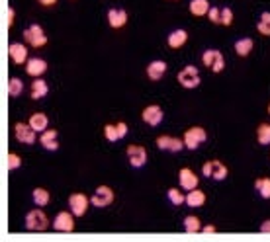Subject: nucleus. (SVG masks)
Returning a JSON list of instances; mask_svg holds the SVG:
<instances>
[{
  "label": "nucleus",
  "instance_id": "obj_39",
  "mask_svg": "<svg viewBox=\"0 0 270 242\" xmlns=\"http://www.w3.org/2000/svg\"><path fill=\"white\" fill-rule=\"evenodd\" d=\"M258 230H260V232H266V234H270V219L262 221V223H260V227H258Z\"/></svg>",
  "mask_w": 270,
  "mask_h": 242
},
{
  "label": "nucleus",
  "instance_id": "obj_29",
  "mask_svg": "<svg viewBox=\"0 0 270 242\" xmlns=\"http://www.w3.org/2000/svg\"><path fill=\"white\" fill-rule=\"evenodd\" d=\"M182 225H184V230L186 232H190V234H194V232H200L202 230V221L198 219L196 215H186L184 217V221H182Z\"/></svg>",
  "mask_w": 270,
  "mask_h": 242
},
{
  "label": "nucleus",
  "instance_id": "obj_6",
  "mask_svg": "<svg viewBox=\"0 0 270 242\" xmlns=\"http://www.w3.org/2000/svg\"><path fill=\"white\" fill-rule=\"evenodd\" d=\"M202 176H206L207 180H214V182H223L229 176V168L221 160H207L206 164L202 166Z\"/></svg>",
  "mask_w": 270,
  "mask_h": 242
},
{
  "label": "nucleus",
  "instance_id": "obj_27",
  "mask_svg": "<svg viewBox=\"0 0 270 242\" xmlns=\"http://www.w3.org/2000/svg\"><path fill=\"white\" fill-rule=\"evenodd\" d=\"M167 199L170 203L174 205V207H180V205L186 203V193L182 191V188H168L167 190Z\"/></svg>",
  "mask_w": 270,
  "mask_h": 242
},
{
  "label": "nucleus",
  "instance_id": "obj_8",
  "mask_svg": "<svg viewBox=\"0 0 270 242\" xmlns=\"http://www.w3.org/2000/svg\"><path fill=\"white\" fill-rule=\"evenodd\" d=\"M38 135L39 133L32 127L29 123L20 121V123H16V125H14V137H16L18 143H22V145H36L38 139H39Z\"/></svg>",
  "mask_w": 270,
  "mask_h": 242
},
{
  "label": "nucleus",
  "instance_id": "obj_1",
  "mask_svg": "<svg viewBox=\"0 0 270 242\" xmlns=\"http://www.w3.org/2000/svg\"><path fill=\"white\" fill-rule=\"evenodd\" d=\"M176 80H178V84L182 88L186 90H194L200 86V82H202V78H200V71H198V66H194V64H186L184 68H180L178 75H176Z\"/></svg>",
  "mask_w": 270,
  "mask_h": 242
},
{
  "label": "nucleus",
  "instance_id": "obj_14",
  "mask_svg": "<svg viewBox=\"0 0 270 242\" xmlns=\"http://www.w3.org/2000/svg\"><path fill=\"white\" fill-rule=\"evenodd\" d=\"M8 57H10V61L14 64H18V66H26L27 63V45L24 43H18V41H12L10 45H8Z\"/></svg>",
  "mask_w": 270,
  "mask_h": 242
},
{
  "label": "nucleus",
  "instance_id": "obj_3",
  "mask_svg": "<svg viewBox=\"0 0 270 242\" xmlns=\"http://www.w3.org/2000/svg\"><path fill=\"white\" fill-rule=\"evenodd\" d=\"M24 41H26V45L34 47V49H41L47 45V33L39 24H29L24 29Z\"/></svg>",
  "mask_w": 270,
  "mask_h": 242
},
{
  "label": "nucleus",
  "instance_id": "obj_16",
  "mask_svg": "<svg viewBox=\"0 0 270 242\" xmlns=\"http://www.w3.org/2000/svg\"><path fill=\"white\" fill-rule=\"evenodd\" d=\"M106 20H108V26L112 29H122L128 24L129 16L124 8H110L108 14H106Z\"/></svg>",
  "mask_w": 270,
  "mask_h": 242
},
{
  "label": "nucleus",
  "instance_id": "obj_40",
  "mask_svg": "<svg viewBox=\"0 0 270 242\" xmlns=\"http://www.w3.org/2000/svg\"><path fill=\"white\" fill-rule=\"evenodd\" d=\"M216 225H204L202 227V232H207V234H212V232H216Z\"/></svg>",
  "mask_w": 270,
  "mask_h": 242
},
{
  "label": "nucleus",
  "instance_id": "obj_10",
  "mask_svg": "<svg viewBox=\"0 0 270 242\" xmlns=\"http://www.w3.org/2000/svg\"><path fill=\"white\" fill-rule=\"evenodd\" d=\"M126 154H128V162L131 168H143L149 160V153L143 145H129L126 149Z\"/></svg>",
  "mask_w": 270,
  "mask_h": 242
},
{
  "label": "nucleus",
  "instance_id": "obj_30",
  "mask_svg": "<svg viewBox=\"0 0 270 242\" xmlns=\"http://www.w3.org/2000/svg\"><path fill=\"white\" fill-rule=\"evenodd\" d=\"M257 31L264 38H270V12H262L257 22Z\"/></svg>",
  "mask_w": 270,
  "mask_h": 242
},
{
  "label": "nucleus",
  "instance_id": "obj_9",
  "mask_svg": "<svg viewBox=\"0 0 270 242\" xmlns=\"http://www.w3.org/2000/svg\"><path fill=\"white\" fill-rule=\"evenodd\" d=\"M90 205H92L90 203V197L86 193H82V191H75V193L69 195V209L75 213V217L86 215Z\"/></svg>",
  "mask_w": 270,
  "mask_h": 242
},
{
  "label": "nucleus",
  "instance_id": "obj_38",
  "mask_svg": "<svg viewBox=\"0 0 270 242\" xmlns=\"http://www.w3.org/2000/svg\"><path fill=\"white\" fill-rule=\"evenodd\" d=\"M14 20H16V12H14V8L10 6V8H8V22H6V27H8V29L14 26Z\"/></svg>",
  "mask_w": 270,
  "mask_h": 242
},
{
  "label": "nucleus",
  "instance_id": "obj_21",
  "mask_svg": "<svg viewBox=\"0 0 270 242\" xmlns=\"http://www.w3.org/2000/svg\"><path fill=\"white\" fill-rule=\"evenodd\" d=\"M49 94V86H47V82L43 80V78H34V82L29 84V98L32 100H41V98H45Z\"/></svg>",
  "mask_w": 270,
  "mask_h": 242
},
{
  "label": "nucleus",
  "instance_id": "obj_18",
  "mask_svg": "<svg viewBox=\"0 0 270 242\" xmlns=\"http://www.w3.org/2000/svg\"><path fill=\"white\" fill-rule=\"evenodd\" d=\"M39 145H41L45 151L55 153V151L59 149V133H57V129L47 127L43 133H39Z\"/></svg>",
  "mask_w": 270,
  "mask_h": 242
},
{
  "label": "nucleus",
  "instance_id": "obj_5",
  "mask_svg": "<svg viewBox=\"0 0 270 242\" xmlns=\"http://www.w3.org/2000/svg\"><path fill=\"white\" fill-rule=\"evenodd\" d=\"M114 199H116V193H114V190H112L110 186H106V184L98 186V188L94 190V193L90 195V203H92V207H98V209L110 207V205L114 203Z\"/></svg>",
  "mask_w": 270,
  "mask_h": 242
},
{
  "label": "nucleus",
  "instance_id": "obj_37",
  "mask_svg": "<svg viewBox=\"0 0 270 242\" xmlns=\"http://www.w3.org/2000/svg\"><path fill=\"white\" fill-rule=\"evenodd\" d=\"M116 127H117V133H119V139H126V137H128V131H129L128 123H126V121H117Z\"/></svg>",
  "mask_w": 270,
  "mask_h": 242
},
{
  "label": "nucleus",
  "instance_id": "obj_34",
  "mask_svg": "<svg viewBox=\"0 0 270 242\" xmlns=\"http://www.w3.org/2000/svg\"><path fill=\"white\" fill-rule=\"evenodd\" d=\"M6 166H8V170H18V168H22V156L16 153H8L6 156Z\"/></svg>",
  "mask_w": 270,
  "mask_h": 242
},
{
  "label": "nucleus",
  "instance_id": "obj_4",
  "mask_svg": "<svg viewBox=\"0 0 270 242\" xmlns=\"http://www.w3.org/2000/svg\"><path fill=\"white\" fill-rule=\"evenodd\" d=\"M182 141H184L188 151H196L200 145H204L207 141V131L204 127H200V125L188 127L184 131V135H182Z\"/></svg>",
  "mask_w": 270,
  "mask_h": 242
},
{
  "label": "nucleus",
  "instance_id": "obj_32",
  "mask_svg": "<svg viewBox=\"0 0 270 242\" xmlns=\"http://www.w3.org/2000/svg\"><path fill=\"white\" fill-rule=\"evenodd\" d=\"M258 145H270V123H260L257 127Z\"/></svg>",
  "mask_w": 270,
  "mask_h": 242
},
{
  "label": "nucleus",
  "instance_id": "obj_20",
  "mask_svg": "<svg viewBox=\"0 0 270 242\" xmlns=\"http://www.w3.org/2000/svg\"><path fill=\"white\" fill-rule=\"evenodd\" d=\"M186 41H188V31L182 29V27L172 29L167 36V45L170 49H182V47L186 45Z\"/></svg>",
  "mask_w": 270,
  "mask_h": 242
},
{
  "label": "nucleus",
  "instance_id": "obj_11",
  "mask_svg": "<svg viewBox=\"0 0 270 242\" xmlns=\"http://www.w3.org/2000/svg\"><path fill=\"white\" fill-rule=\"evenodd\" d=\"M75 213L69 209V211H59L57 215L53 217V230L57 232H73L75 230Z\"/></svg>",
  "mask_w": 270,
  "mask_h": 242
},
{
  "label": "nucleus",
  "instance_id": "obj_35",
  "mask_svg": "<svg viewBox=\"0 0 270 242\" xmlns=\"http://www.w3.org/2000/svg\"><path fill=\"white\" fill-rule=\"evenodd\" d=\"M233 18H235V14L229 6H225V8H221V26L229 27L233 24Z\"/></svg>",
  "mask_w": 270,
  "mask_h": 242
},
{
  "label": "nucleus",
  "instance_id": "obj_23",
  "mask_svg": "<svg viewBox=\"0 0 270 242\" xmlns=\"http://www.w3.org/2000/svg\"><path fill=\"white\" fill-rule=\"evenodd\" d=\"M235 53H237V57H241V59H245V57H249L251 55V51H253V47H255V41L251 38H241L235 41Z\"/></svg>",
  "mask_w": 270,
  "mask_h": 242
},
{
  "label": "nucleus",
  "instance_id": "obj_41",
  "mask_svg": "<svg viewBox=\"0 0 270 242\" xmlns=\"http://www.w3.org/2000/svg\"><path fill=\"white\" fill-rule=\"evenodd\" d=\"M41 6H45V8H49V6H55L57 4V0H38Z\"/></svg>",
  "mask_w": 270,
  "mask_h": 242
},
{
  "label": "nucleus",
  "instance_id": "obj_2",
  "mask_svg": "<svg viewBox=\"0 0 270 242\" xmlns=\"http://www.w3.org/2000/svg\"><path fill=\"white\" fill-rule=\"evenodd\" d=\"M24 225L32 232H43V230L49 229L51 223H49V219H47L43 209H32L26 215V219H24Z\"/></svg>",
  "mask_w": 270,
  "mask_h": 242
},
{
  "label": "nucleus",
  "instance_id": "obj_31",
  "mask_svg": "<svg viewBox=\"0 0 270 242\" xmlns=\"http://www.w3.org/2000/svg\"><path fill=\"white\" fill-rule=\"evenodd\" d=\"M255 190L262 199H270V178L255 180Z\"/></svg>",
  "mask_w": 270,
  "mask_h": 242
},
{
  "label": "nucleus",
  "instance_id": "obj_26",
  "mask_svg": "<svg viewBox=\"0 0 270 242\" xmlns=\"http://www.w3.org/2000/svg\"><path fill=\"white\" fill-rule=\"evenodd\" d=\"M32 199H34V203L38 205V207H45L51 201V193L45 188H36V190L32 191Z\"/></svg>",
  "mask_w": 270,
  "mask_h": 242
},
{
  "label": "nucleus",
  "instance_id": "obj_22",
  "mask_svg": "<svg viewBox=\"0 0 270 242\" xmlns=\"http://www.w3.org/2000/svg\"><path fill=\"white\" fill-rule=\"evenodd\" d=\"M27 123H29V125H32L34 129H36L38 133H43L45 129L49 127V117L43 114V112H34V114L29 115Z\"/></svg>",
  "mask_w": 270,
  "mask_h": 242
},
{
  "label": "nucleus",
  "instance_id": "obj_33",
  "mask_svg": "<svg viewBox=\"0 0 270 242\" xmlns=\"http://www.w3.org/2000/svg\"><path fill=\"white\" fill-rule=\"evenodd\" d=\"M104 137H106V141H110V143L122 141L119 139V133H117L116 123H106V125H104Z\"/></svg>",
  "mask_w": 270,
  "mask_h": 242
},
{
  "label": "nucleus",
  "instance_id": "obj_28",
  "mask_svg": "<svg viewBox=\"0 0 270 242\" xmlns=\"http://www.w3.org/2000/svg\"><path fill=\"white\" fill-rule=\"evenodd\" d=\"M8 96L10 98H20L22 94H24V82H22V78L18 77H12L8 80Z\"/></svg>",
  "mask_w": 270,
  "mask_h": 242
},
{
  "label": "nucleus",
  "instance_id": "obj_25",
  "mask_svg": "<svg viewBox=\"0 0 270 242\" xmlns=\"http://www.w3.org/2000/svg\"><path fill=\"white\" fill-rule=\"evenodd\" d=\"M209 8H212V6H209V0H190V6H188L190 14L196 16V18H204V16H207Z\"/></svg>",
  "mask_w": 270,
  "mask_h": 242
},
{
  "label": "nucleus",
  "instance_id": "obj_7",
  "mask_svg": "<svg viewBox=\"0 0 270 242\" xmlns=\"http://www.w3.org/2000/svg\"><path fill=\"white\" fill-rule=\"evenodd\" d=\"M202 64L207 66L212 73H223V68H225V57H223V53L219 51V49H206V51L202 53Z\"/></svg>",
  "mask_w": 270,
  "mask_h": 242
},
{
  "label": "nucleus",
  "instance_id": "obj_12",
  "mask_svg": "<svg viewBox=\"0 0 270 242\" xmlns=\"http://www.w3.org/2000/svg\"><path fill=\"white\" fill-rule=\"evenodd\" d=\"M141 119L147 123V125H151V127H159V125L163 123V119H165V112H163V108H161V106H157V103H149V106H145V108H143Z\"/></svg>",
  "mask_w": 270,
  "mask_h": 242
},
{
  "label": "nucleus",
  "instance_id": "obj_15",
  "mask_svg": "<svg viewBox=\"0 0 270 242\" xmlns=\"http://www.w3.org/2000/svg\"><path fill=\"white\" fill-rule=\"evenodd\" d=\"M178 184L184 191H190V190H196L200 186V178L196 176V172H194L192 168H186L184 166V168L178 170Z\"/></svg>",
  "mask_w": 270,
  "mask_h": 242
},
{
  "label": "nucleus",
  "instance_id": "obj_24",
  "mask_svg": "<svg viewBox=\"0 0 270 242\" xmlns=\"http://www.w3.org/2000/svg\"><path fill=\"white\" fill-rule=\"evenodd\" d=\"M206 193L200 190V188H196V190H190L186 193V205L188 207H204L206 203Z\"/></svg>",
  "mask_w": 270,
  "mask_h": 242
},
{
  "label": "nucleus",
  "instance_id": "obj_17",
  "mask_svg": "<svg viewBox=\"0 0 270 242\" xmlns=\"http://www.w3.org/2000/svg\"><path fill=\"white\" fill-rule=\"evenodd\" d=\"M168 71V64L163 61V59H155L151 63L147 64V78L151 80V82H159V80H163V77L167 75Z\"/></svg>",
  "mask_w": 270,
  "mask_h": 242
},
{
  "label": "nucleus",
  "instance_id": "obj_19",
  "mask_svg": "<svg viewBox=\"0 0 270 242\" xmlns=\"http://www.w3.org/2000/svg\"><path fill=\"white\" fill-rule=\"evenodd\" d=\"M47 73V61L41 57H32L26 63V75L32 78H39Z\"/></svg>",
  "mask_w": 270,
  "mask_h": 242
},
{
  "label": "nucleus",
  "instance_id": "obj_42",
  "mask_svg": "<svg viewBox=\"0 0 270 242\" xmlns=\"http://www.w3.org/2000/svg\"><path fill=\"white\" fill-rule=\"evenodd\" d=\"M268 115H270V103H268Z\"/></svg>",
  "mask_w": 270,
  "mask_h": 242
},
{
  "label": "nucleus",
  "instance_id": "obj_36",
  "mask_svg": "<svg viewBox=\"0 0 270 242\" xmlns=\"http://www.w3.org/2000/svg\"><path fill=\"white\" fill-rule=\"evenodd\" d=\"M207 20L212 24H221V8L219 6H212L209 12H207Z\"/></svg>",
  "mask_w": 270,
  "mask_h": 242
},
{
  "label": "nucleus",
  "instance_id": "obj_13",
  "mask_svg": "<svg viewBox=\"0 0 270 242\" xmlns=\"http://www.w3.org/2000/svg\"><path fill=\"white\" fill-rule=\"evenodd\" d=\"M157 147L161 149V151H165V153H182L184 149H186V145H184V141L178 139V137H172V135H161V137H157Z\"/></svg>",
  "mask_w": 270,
  "mask_h": 242
}]
</instances>
